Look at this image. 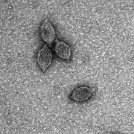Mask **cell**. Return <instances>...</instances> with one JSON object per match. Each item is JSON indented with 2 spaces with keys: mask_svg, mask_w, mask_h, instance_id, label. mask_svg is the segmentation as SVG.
<instances>
[{
  "mask_svg": "<svg viewBox=\"0 0 134 134\" xmlns=\"http://www.w3.org/2000/svg\"><path fill=\"white\" fill-rule=\"evenodd\" d=\"M40 34L41 39L46 43L51 46L56 38L55 29L49 21L48 19H46L40 27Z\"/></svg>",
  "mask_w": 134,
  "mask_h": 134,
  "instance_id": "cell-1",
  "label": "cell"
},
{
  "mask_svg": "<svg viewBox=\"0 0 134 134\" xmlns=\"http://www.w3.org/2000/svg\"><path fill=\"white\" fill-rule=\"evenodd\" d=\"M53 54L52 50L47 45H44L39 50L37 56V60L39 66L43 72L48 69L52 62Z\"/></svg>",
  "mask_w": 134,
  "mask_h": 134,
  "instance_id": "cell-2",
  "label": "cell"
},
{
  "mask_svg": "<svg viewBox=\"0 0 134 134\" xmlns=\"http://www.w3.org/2000/svg\"><path fill=\"white\" fill-rule=\"evenodd\" d=\"M92 95V90L88 86H80L75 89L70 96V98L75 101H85Z\"/></svg>",
  "mask_w": 134,
  "mask_h": 134,
  "instance_id": "cell-3",
  "label": "cell"
},
{
  "mask_svg": "<svg viewBox=\"0 0 134 134\" xmlns=\"http://www.w3.org/2000/svg\"><path fill=\"white\" fill-rule=\"evenodd\" d=\"M54 50L58 58L69 61L71 58V48L69 46L63 41L55 40Z\"/></svg>",
  "mask_w": 134,
  "mask_h": 134,
  "instance_id": "cell-4",
  "label": "cell"
}]
</instances>
